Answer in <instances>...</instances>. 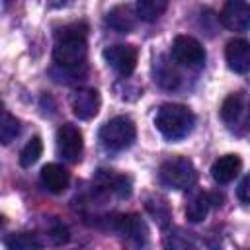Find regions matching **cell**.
<instances>
[{
  "instance_id": "cell-1",
  "label": "cell",
  "mask_w": 250,
  "mask_h": 250,
  "mask_svg": "<svg viewBox=\"0 0 250 250\" xmlns=\"http://www.w3.org/2000/svg\"><path fill=\"white\" fill-rule=\"evenodd\" d=\"M86 25L84 23H70L64 25L57 33L53 57L59 66L64 70H78V66L86 61Z\"/></svg>"
},
{
  "instance_id": "cell-2",
  "label": "cell",
  "mask_w": 250,
  "mask_h": 250,
  "mask_svg": "<svg viewBox=\"0 0 250 250\" xmlns=\"http://www.w3.org/2000/svg\"><path fill=\"white\" fill-rule=\"evenodd\" d=\"M154 125H156V129L160 131V135L164 139L180 141V139H184L191 133V129L195 125V115L186 105L164 104L156 113Z\"/></svg>"
},
{
  "instance_id": "cell-3",
  "label": "cell",
  "mask_w": 250,
  "mask_h": 250,
  "mask_svg": "<svg viewBox=\"0 0 250 250\" xmlns=\"http://www.w3.org/2000/svg\"><path fill=\"white\" fill-rule=\"evenodd\" d=\"M158 178L166 188L182 191V189H189L191 186H195L197 170L189 158L176 156V158L162 162V166L158 170Z\"/></svg>"
},
{
  "instance_id": "cell-4",
  "label": "cell",
  "mask_w": 250,
  "mask_h": 250,
  "mask_svg": "<svg viewBox=\"0 0 250 250\" xmlns=\"http://www.w3.org/2000/svg\"><path fill=\"white\" fill-rule=\"evenodd\" d=\"M98 137L107 150H125L133 145L137 129L133 119H129L127 115H117L102 125Z\"/></svg>"
},
{
  "instance_id": "cell-5",
  "label": "cell",
  "mask_w": 250,
  "mask_h": 250,
  "mask_svg": "<svg viewBox=\"0 0 250 250\" xmlns=\"http://www.w3.org/2000/svg\"><path fill=\"white\" fill-rule=\"evenodd\" d=\"M172 59L184 66H201L205 62V49L191 35H178L170 47Z\"/></svg>"
},
{
  "instance_id": "cell-6",
  "label": "cell",
  "mask_w": 250,
  "mask_h": 250,
  "mask_svg": "<svg viewBox=\"0 0 250 250\" xmlns=\"http://www.w3.org/2000/svg\"><path fill=\"white\" fill-rule=\"evenodd\" d=\"M82 148H84V141L80 129L72 123L61 125L57 131V152L68 162H78Z\"/></svg>"
},
{
  "instance_id": "cell-7",
  "label": "cell",
  "mask_w": 250,
  "mask_h": 250,
  "mask_svg": "<svg viewBox=\"0 0 250 250\" xmlns=\"http://www.w3.org/2000/svg\"><path fill=\"white\" fill-rule=\"evenodd\" d=\"M104 59L117 74L129 76L137 66V49L133 45H111L104 49Z\"/></svg>"
},
{
  "instance_id": "cell-8",
  "label": "cell",
  "mask_w": 250,
  "mask_h": 250,
  "mask_svg": "<svg viewBox=\"0 0 250 250\" xmlns=\"http://www.w3.org/2000/svg\"><path fill=\"white\" fill-rule=\"evenodd\" d=\"M221 23L229 31H248L250 29V4L242 0H229L221 10Z\"/></svg>"
},
{
  "instance_id": "cell-9",
  "label": "cell",
  "mask_w": 250,
  "mask_h": 250,
  "mask_svg": "<svg viewBox=\"0 0 250 250\" xmlns=\"http://www.w3.org/2000/svg\"><path fill=\"white\" fill-rule=\"evenodd\" d=\"M100 105H102V98H100V92L96 88H80L70 98L72 113L84 121L92 119L100 111Z\"/></svg>"
},
{
  "instance_id": "cell-10",
  "label": "cell",
  "mask_w": 250,
  "mask_h": 250,
  "mask_svg": "<svg viewBox=\"0 0 250 250\" xmlns=\"http://www.w3.org/2000/svg\"><path fill=\"white\" fill-rule=\"evenodd\" d=\"M225 59L232 72H238V74L250 72V41L230 39L225 47Z\"/></svg>"
},
{
  "instance_id": "cell-11",
  "label": "cell",
  "mask_w": 250,
  "mask_h": 250,
  "mask_svg": "<svg viewBox=\"0 0 250 250\" xmlns=\"http://www.w3.org/2000/svg\"><path fill=\"white\" fill-rule=\"evenodd\" d=\"M240 168H242V160L238 154H225L211 164V178L217 184H229L238 176Z\"/></svg>"
},
{
  "instance_id": "cell-12",
  "label": "cell",
  "mask_w": 250,
  "mask_h": 250,
  "mask_svg": "<svg viewBox=\"0 0 250 250\" xmlns=\"http://www.w3.org/2000/svg\"><path fill=\"white\" fill-rule=\"evenodd\" d=\"M117 230L125 236V238H129L131 242H135V244H145L146 242V238H148V230H146V225H145V221L141 219V217H137V215H123V217H119L117 219Z\"/></svg>"
},
{
  "instance_id": "cell-13",
  "label": "cell",
  "mask_w": 250,
  "mask_h": 250,
  "mask_svg": "<svg viewBox=\"0 0 250 250\" xmlns=\"http://www.w3.org/2000/svg\"><path fill=\"white\" fill-rule=\"evenodd\" d=\"M70 176L61 164H45L41 168V184L51 193H62L68 188Z\"/></svg>"
},
{
  "instance_id": "cell-14",
  "label": "cell",
  "mask_w": 250,
  "mask_h": 250,
  "mask_svg": "<svg viewBox=\"0 0 250 250\" xmlns=\"http://www.w3.org/2000/svg\"><path fill=\"white\" fill-rule=\"evenodd\" d=\"M135 20H137V12L133 6H127V4H121V6H115L107 12V25L119 33H129L133 27H135Z\"/></svg>"
},
{
  "instance_id": "cell-15",
  "label": "cell",
  "mask_w": 250,
  "mask_h": 250,
  "mask_svg": "<svg viewBox=\"0 0 250 250\" xmlns=\"http://www.w3.org/2000/svg\"><path fill=\"white\" fill-rule=\"evenodd\" d=\"M244 98L240 94H230L223 100L221 104V119L229 125V127H234L242 115H244Z\"/></svg>"
},
{
  "instance_id": "cell-16",
  "label": "cell",
  "mask_w": 250,
  "mask_h": 250,
  "mask_svg": "<svg viewBox=\"0 0 250 250\" xmlns=\"http://www.w3.org/2000/svg\"><path fill=\"white\" fill-rule=\"evenodd\" d=\"M98 182H102L117 197H129L131 195V180L127 176H117L111 170H98Z\"/></svg>"
},
{
  "instance_id": "cell-17",
  "label": "cell",
  "mask_w": 250,
  "mask_h": 250,
  "mask_svg": "<svg viewBox=\"0 0 250 250\" xmlns=\"http://www.w3.org/2000/svg\"><path fill=\"white\" fill-rule=\"evenodd\" d=\"M211 205H213V199H211L209 193H201V191L199 193H193L189 197L188 205H186V217H188V221H191V223L203 221L207 217Z\"/></svg>"
},
{
  "instance_id": "cell-18",
  "label": "cell",
  "mask_w": 250,
  "mask_h": 250,
  "mask_svg": "<svg viewBox=\"0 0 250 250\" xmlns=\"http://www.w3.org/2000/svg\"><path fill=\"white\" fill-rule=\"evenodd\" d=\"M164 250H197V242L191 232L184 229H172L164 234Z\"/></svg>"
},
{
  "instance_id": "cell-19",
  "label": "cell",
  "mask_w": 250,
  "mask_h": 250,
  "mask_svg": "<svg viewBox=\"0 0 250 250\" xmlns=\"http://www.w3.org/2000/svg\"><path fill=\"white\" fill-rule=\"evenodd\" d=\"M168 8L166 0H139L135 4V12L137 18H141L143 21H154L158 20Z\"/></svg>"
},
{
  "instance_id": "cell-20",
  "label": "cell",
  "mask_w": 250,
  "mask_h": 250,
  "mask_svg": "<svg viewBox=\"0 0 250 250\" xmlns=\"http://www.w3.org/2000/svg\"><path fill=\"white\" fill-rule=\"evenodd\" d=\"M8 250H39V240L31 232H12L4 240Z\"/></svg>"
},
{
  "instance_id": "cell-21",
  "label": "cell",
  "mask_w": 250,
  "mask_h": 250,
  "mask_svg": "<svg viewBox=\"0 0 250 250\" xmlns=\"http://www.w3.org/2000/svg\"><path fill=\"white\" fill-rule=\"evenodd\" d=\"M41 152H43V143H41V139H39V137H31V139L25 143V146L21 148V152H20V164H21L23 168L33 166V164L39 160Z\"/></svg>"
},
{
  "instance_id": "cell-22",
  "label": "cell",
  "mask_w": 250,
  "mask_h": 250,
  "mask_svg": "<svg viewBox=\"0 0 250 250\" xmlns=\"http://www.w3.org/2000/svg\"><path fill=\"white\" fill-rule=\"evenodd\" d=\"M20 131H21L20 121L12 113L4 111L2 113V123H0V141H2V145H10L12 141H16Z\"/></svg>"
},
{
  "instance_id": "cell-23",
  "label": "cell",
  "mask_w": 250,
  "mask_h": 250,
  "mask_svg": "<svg viewBox=\"0 0 250 250\" xmlns=\"http://www.w3.org/2000/svg\"><path fill=\"white\" fill-rule=\"evenodd\" d=\"M146 209H148V213L154 217V221H158V225H166L168 223V219H170V211H168V205H166V201L164 199H148L146 201Z\"/></svg>"
},
{
  "instance_id": "cell-24",
  "label": "cell",
  "mask_w": 250,
  "mask_h": 250,
  "mask_svg": "<svg viewBox=\"0 0 250 250\" xmlns=\"http://www.w3.org/2000/svg\"><path fill=\"white\" fill-rule=\"evenodd\" d=\"M236 195L240 201L244 203H250V172L242 178V182L238 184V189H236Z\"/></svg>"
},
{
  "instance_id": "cell-25",
  "label": "cell",
  "mask_w": 250,
  "mask_h": 250,
  "mask_svg": "<svg viewBox=\"0 0 250 250\" xmlns=\"http://www.w3.org/2000/svg\"><path fill=\"white\" fill-rule=\"evenodd\" d=\"M51 236H53V240H55V244H62V242H66L68 240V230L64 229V227H57L55 230H51Z\"/></svg>"
}]
</instances>
